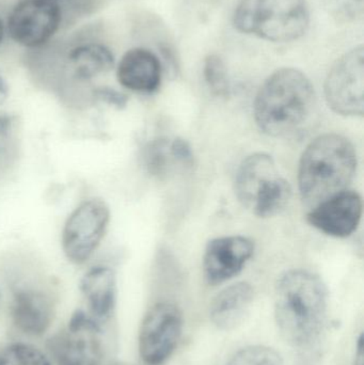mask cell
Masks as SVG:
<instances>
[{
    "label": "cell",
    "mask_w": 364,
    "mask_h": 365,
    "mask_svg": "<svg viewBox=\"0 0 364 365\" xmlns=\"http://www.w3.org/2000/svg\"><path fill=\"white\" fill-rule=\"evenodd\" d=\"M328 312V291L320 276L305 269L284 272L276 285L275 317L284 340L297 349L313 344Z\"/></svg>",
    "instance_id": "cell-1"
},
{
    "label": "cell",
    "mask_w": 364,
    "mask_h": 365,
    "mask_svg": "<svg viewBox=\"0 0 364 365\" xmlns=\"http://www.w3.org/2000/svg\"><path fill=\"white\" fill-rule=\"evenodd\" d=\"M226 365H284L281 356L271 347L254 345L237 351Z\"/></svg>",
    "instance_id": "cell-21"
},
{
    "label": "cell",
    "mask_w": 364,
    "mask_h": 365,
    "mask_svg": "<svg viewBox=\"0 0 364 365\" xmlns=\"http://www.w3.org/2000/svg\"><path fill=\"white\" fill-rule=\"evenodd\" d=\"M9 96V85L4 77L0 76V106L4 104Z\"/></svg>",
    "instance_id": "cell-26"
},
{
    "label": "cell",
    "mask_w": 364,
    "mask_h": 365,
    "mask_svg": "<svg viewBox=\"0 0 364 365\" xmlns=\"http://www.w3.org/2000/svg\"><path fill=\"white\" fill-rule=\"evenodd\" d=\"M13 324L19 332L40 336L48 330L55 317V304L51 296L41 289H19L11 306Z\"/></svg>",
    "instance_id": "cell-13"
},
{
    "label": "cell",
    "mask_w": 364,
    "mask_h": 365,
    "mask_svg": "<svg viewBox=\"0 0 364 365\" xmlns=\"http://www.w3.org/2000/svg\"><path fill=\"white\" fill-rule=\"evenodd\" d=\"M203 75L209 91L218 98H228L230 81L224 60L215 53L207 56L203 63Z\"/></svg>",
    "instance_id": "cell-20"
},
{
    "label": "cell",
    "mask_w": 364,
    "mask_h": 365,
    "mask_svg": "<svg viewBox=\"0 0 364 365\" xmlns=\"http://www.w3.org/2000/svg\"><path fill=\"white\" fill-rule=\"evenodd\" d=\"M143 167L153 177H166L170 170L171 164L175 163L170 150L169 139L157 138L150 141L141 153Z\"/></svg>",
    "instance_id": "cell-18"
},
{
    "label": "cell",
    "mask_w": 364,
    "mask_h": 365,
    "mask_svg": "<svg viewBox=\"0 0 364 365\" xmlns=\"http://www.w3.org/2000/svg\"><path fill=\"white\" fill-rule=\"evenodd\" d=\"M79 289L87 302V312L98 321L108 324L113 319L117 302L115 270L104 265L90 268L81 278Z\"/></svg>",
    "instance_id": "cell-15"
},
{
    "label": "cell",
    "mask_w": 364,
    "mask_h": 365,
    "mask_svg": "<svg viewBox=\"0 0 364 365\" xmlns=\"http://www.w3.org/2000/svg\"><path fill=\"white\" fill-rule=\"evenodd\" d=\"M108 365H138V364H128V362H121V361H110ZM147 365V364H145Z\"/></svg>",
    "instance_id": "cell-28"
},
{
    "label": "cell",
    "mask_w": 364,
    "mask_h": 365,
    "mask_svg": "<svg viewBox=\"0 0 364 365\" xmlns=\"http://www.w3.org/2000/svg\"><path fill=\"white\" fill-rule=\"evenodd\" d=\"M329 108L345 117H363L364 48L355 47L333 64L325 81Z\"/></svg>",
    "instance_id": "cell-8"
},
{
    "label": "cell",
    "mask_w": 364,
    "mask_h": 365,
    "mask_svg": "<svg viewBox=\"0 0 364 365\" xmlns=\"http://www.w3.org/2000/svg\"><path fill=\"white\" fill-rule=\"evenodd\" d=\"M233 23L243 34L269 42H292L309 28V6L307 0H239Z\"/></svg>",
    "instance_id": "cell-4"
},
{
    "label": "cell",
    "mask_w": 364,
    "mask_h": 365,
    "mask_svg": "<svg viewBox=\"0 0 364 365\" xmlns=\"http://www.w3.org/2000/svg\"><path fill=\"white\" fill-rule=\"evenodd\" d=\"M110 210L102 199L79 204L66 218L61 234L62 251L71 263L81 265L91 259L106 235Z\"/></svg>",
    "instance_id": "cell-7"
},
{
    "label": "cell",
    "mask_w": 364,
    "mask_h": 365,
    "mask_svg": "<svg viewBox=\"0 0 364 365\" xmlns=\"http://www.w3.org/2000/svg\"><path fill=\"white\" fill-rule=\"evenodd\" d=\"M68 62L75 78L88 81L109 72L115 66V56L105 45L89 43L73 48Z\"/></svg>",
    "instance_id": "cell-17"
},
{
    "label": "cell",
    "mask_w": 364,
    "mask_h": 365,
    "mask_svg": "<svg viewBox=\"0 0 364 365\" xmlns=\"http://www.w3.org/2000/svg\"><path fill=\"white\" fill-rule=\"evenodd\" d=\"M4 29H6V28H4V21L0 19V44H1L2 40H4Z\"/></svg>",
    "instance_id": "cell-27"
},
{
    "label": "cell",
    "mask_w": 364,
    "mask_h": 365,
    "mask_svg": "<svg viewBox=\"0 0 364 365\" xmlns=\"http://www.w3.org/2000/svg\"><path fill=\"white\" fill-rule=\"evenodd\" d=\"M107 324L77 309L66 327L47 341V351L57 365H108Z\"/></svg>",
    "instance_id": "cell-6"
},
{
    "label": "cell",
    "mask_w": 364,
    "mask_h": 365,
    "mask_svg": "<svg viewBox=\"0 0 364 365\" xmlns=\"http://www.w3.org/2000/svg\"><path fill=\"white\" fill-rule=\"evenodd\" d=\"M61 19L60 6L53 0H21L11 11L6 30L17 44L34 48L53 38Z\"/></svg>",
    "instance_id": "cell-10"
},
{
    "label": "cell",
    "mask_w": 364,
    "mask_h": 365,
    "mask_svg": "<svg viewBox=\"0 0 364 365\" xmlns=\"http://www.w3.org/2000/svg\"><path fill=\"white\" fill-rule=\"evenodd\" d=\"M357 169L353 143L342 135L328 133L314 139L299 162L298 186L301 200L310 208L348 190Z\"/></svg>",
    "instance_id": "cell-3"
},
{
    "label": "cell",
    "mask_w": 364,
    "mask_h": 365,
    "mask_svg": "<svg viewBox=\"0 0 364 365\" xmlns=\"http://www.w3.org/2000/svg\"><path fill=\"white\" fill-rule=\"evenodd\" d=\"M363 216V197L356 191L344 190L308 212L307 220L312 227L333 237L352 235Z\"/></svg>",
    "instance_id": "cell-12"
},
{
    "label": "cell",
    "mask_w": 364,
    "mask_h": 365,
    "mask_svg": "<svg viewBox=\"0 0 364 365\" xmlns=\"http://www.w3.org/2000/svg\"><path fill=\"white\" fill-rule=\"evenodd\" d=\"M120 85L137 93L151 94L162 83V64L155 53L142 47L124 53L117 66Z\"/></svg>",
    "instance_id": "cell-14"
},
{
    "label": "cell",
    "mask_w": 364,
    "mask_h": 365,
    "mask_svg": "<svg viewBox=\"0 0 364 365\" xmlns=\"http://www.w3.org/2000/svg\"><path fill=\"white\" fill-rule=\"evenodd\" d=\"M234 190L241 205L261 218L279 214L292 195L290 182L280 175L275 160L266 153H254L243 160Z\"/></svg>",
    "instance_id": "cell-5"
},
{
    "label": "cell",
    "mask_w": 364,
    "mask_h": 365,
    "mask_svg": "<svg viewBox=\"0 0 364 365\" xmlns=\"http://www.w3.org/2000/svg\"><path fill=\"white\" fill-rule=\"evenodd\" d=\"M254 252V242L245 236H224L211 240L203 255L205 280L209 285H218L234 278Z\"/></svg>",
    "instance_id": "cell-11"
},
{
    "label": "cell",
    "mask_w": 364,
    "mask_h": 365,
    "mask_svg": "<svg viewBox=\"0 0 364 365\" xmlns=\"http://www.w3.org/2000/svg\"><path fill=\"white\" fill-rule=\"evenodd\" d=\"M13 126H14V118L8 115H0V138L10 137Z\"/></svg>",
    "instance_id": "cell-24"
},
{
    "label": "cell",
    "mask_w": 364,
    "mask_h": 365,
    "mask_svg": "<svg viewBox=\"0 0 364 365\" xmlns=\"http://www.w3.org/2000/svg\"><path fill=\"white\" fill-rule=\"evenodd\" d=\"M316 105L310 79L296 68H280L261 86L254 100V120L269 136H290L309 121Z\"/></svg>",
    "instance_id": "cell-2"
},
{
    "label": "cell",
    "mask_w": 364,
    "mask_h": 365,
    "mask_svg": "<svg viewBox=\"0 0 364 365\" xmlns=\"http://www.w3.org/2000/svg\"><path fill=\"white\" fill-rule=\"evenodd\" d=\"M254 302V289L247 282L229 285L217 294L209 308L212 323L220 330H232L243 322Z\"/></svg>",
    "instance_id": "cell-16"
},
{
    "label": "cell",
    "mask_w": 364,
    "mask_h": 365,
    "mask_svg": "<svg viewBox=\"0 0 364 365\" xmlns=\"http://www.w3.org/2000/svg\"><path fill=\"white\" fill-rule=\"evenodd\" d=\"M353 365H364V353H363V334L359 336L357 340L356 353H355L354 362Z\"/></svg>",
    "instance_id": "cell-25"
},
{
    "label": "cell",
    "mask_w": 364,
    "mask_h": 365,
    "mask_svg": "<svg viewBox=\"0 0 364 365\" xmlns=\"http://www.w3.org/2000/svg\"><path fill=\"white\" fill-rule=\"evenodd\" d=\"M93 96L100 102L110 105L118 109L124 108L128 103V96L109 87L98 88L94 90Z\"/></svg>",
    "instance_id": "cell-23"
},
{
    "label": "cell",
    "mask_w": 364,
    "mask_h": 365,
    "mask_svg": "<svg viewBox=\"0 0 364 365\" xmlns=\"http://www.w3.org/2000/svg\"><path fill=\"white\" fill-rule=\"evenodd\" d=\"M183 325V314L175 304L157 302L152 306L139 331V354L143 364H164L177 349Z\"/></svg>",
    "instance_id": "cell-9"
},
{
    "label": "cell",
    "mask_w": 364,
    "mask_h": 365,
    "mask_svg": "<svg viewBox=\"0 0 364 365\" xmlns=\"http://www.w3.org/2000/svg\"><path fill=\"white\" fill-rule=\"evenodd\" d=\"M53 1H56V0H53Z\"/></svg>",
    "instance_id": "cell-29"
},
{
    "label": "cell",
    "mask_w": 364,
    "mask_h": 365,
    "mask_svg": "<svg viewBox=\"0 0 364 365\" xmlns=\"http://www.w3.org/2000/svg\"><path fill=\"white\" fill-rule=\"evenodd\" d=\"M170 150L173 160L177 164L187 167V168L194 165V154H192V147L187 141L182 138L173 139L172 141H170Z\"/></svg>",
    "instance_id": "cell-22"
},
{
    "label": "cell",
    "mask_w": 364,
    "mask_h": 365,
    "mask_svg": "<svg viewBox=\"0 0 364 365\" xmlns=\"http://www.w3.org/2000/svg\"><path fill=\"white\" fill-rule=\"evenodd\" d=\"M0 365H53L38 347L24 342L0 344Z\"/></svg>",
    "instance_id": "cell-19"
}]
</instances>
